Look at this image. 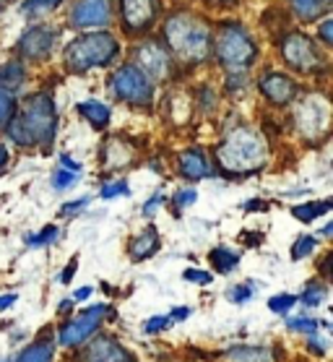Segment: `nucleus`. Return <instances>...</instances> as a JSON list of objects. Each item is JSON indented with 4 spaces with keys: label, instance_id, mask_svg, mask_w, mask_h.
I'll return each instance as SVG.
<instances>
[{
    "label": "nucleus",
    "instance_id": "47",
    "mask_svg": "<svg viewBox=\"0 0 333 362\" xmlns=\"http://www.w3.org/2000/svg\"><path fill=\"white\" fill-rule=\"evenodd\" d=\"M245 209H247V211H266V209H269V204H266V201H247V204H245Z\"/></svg>",
    "mask_w": 333,
    "mask_h": 362
},
{
    "label": "nucleus",
    "instance_id": "26",
    "mask_svg": "<svg viewBox=\"0 0 333 362\" xmlns=\"http://www.w3.org/2000/svg\"><path fill=\"white\" fill-rule=\"evenodd\" d=\"M331 6H333V0H292L294 13H297L300 18H305V21L315 18L317 13L328 11Z\"/></svg>",
    "mask_w": 333,
    "mask_h": 362
},
{
    "label": "nucleus",
    "instance_id": "43",
    "mask_svg": "<svg viewBox=\"0 0 333 362\" xmlns=\"http://www.w3.org/2000/svg\"><path fill=\"white\" fill-rule=\"evenodd\" d=\"M86 204H89V198H78V201L63 204V206H60V214H63V216H71V214H76V211H81V209H86Z\"/></svg>",
    "mask_w": 333,
    "mask_h": 362
},
{
    "label": "nucleus",
    "instance_id": "30",
    "mask_svg": "<svg viewBox=\"0 0 333 362\" xmlns=\"http://www.w3.org/2000/svg\"><path fill=\"white\" fill-rule=\"evenodd\" d=\"M16 362H52V344L49 341H37V344L26 346L24 352L18 354Z\"/></svg>",
    "mask_w": 333,
    "mask_h": 362
},
{
    "label": "nucleus",
    "instance_id": "7",
    "mask_svg": "<svg viewBox=\"0 0 333 362\" xmlns=\"http://www.w3.org/2000/svg\"><path fill=\"white\" fill-rule=\"evenodd\" d=\"M110 86H112L115 97L128 105H136V107H151V102H154V83L136 66H122L120 71H115Z\"/></svg>",
    "mask_w": 333,
    "mask_h": 362
},
{
    "label": "nucleus",
    "instance_id": "22",
    "mask_svg": "<svg viewBox=\"0 0 333 362\" xmlns=\"http://www.w3.org/2000/svg\"><path fill=\"white\" fill-rule=\"evenodd\" d=\"M300 305L302 308H308V310H315L320 305L328 300V281L320 279V276H312V279L300 289Z\"/></svg>",
    "mask_w": 333,
    "mask_h": 362
},
{
    "label": "nucleus",
    "instance_id": "52",
    "mask_svg": "<svg viewBox=\"0 0 333 362\" xmlns=\"http://www.w3.org/2000/svg\"><path fill=\"white\" fill-rule=\"evenodd\" d=\"M6 165H8V151L0 146V170H3Z\"/></svg>",
    "mask_w": 333,
    "mask_h": 362
},
{
    "label": "nucleus",
    "instance_id": "15",
    "mask_svg": "<svg viewBox=\"0 0 333 362\" xmlns=\"http://www.w3.org/2000/svg\"><path fill=\"white\" fill-rule=\"evenodd\" d=\"M281 357L276 344H235L221 354L224 362H281Z\"/></svg>",
    "mask_w": 333,
    "mask_h": 362
},
{
    "label": "nucleus",
    "instance_id": "29",
    "mask_svg": "<svg viewBox=\"0 0 333 362\" xmlns=\"http://www.w3.org/2000/svg\"><path fill=\"white\" fill-rule=\"evenodd\" d=\"M13 117H16V94L0 86V128H8Z\"/></svg>",
    "mask_w": 333,
    "mask_h": 362
},
{
    "label": "nucleus",
    "instance_id": "17",
    "mask_svg": "<svg viewBox=\"0 0 333 362\" xmlns=\"http://www.w3.org/2000/svg\"><path fill=\"white\" fill-rule=\"evenodd\" d=\"M102 159H105V167L107 170H122V167L133 165V159H136V151L130 146L125 139H110L102 146Z\"/></svg>",
    "mask_w": 333,
    "mask_h": 362
},
{
    "label": "nucleus",
    "instance_id": "8",
    "mask_svg": "<svg viewBox=\"0 0 333 362\" xmlns=\"http://www.w3.org/2000/svg\"><path fill=\"white\" fill-rule=\"evenodd\" d=\"M279 49H281V58H284L286 66L297 71V74H317L325 66L320 49L312 45L310 37H305L300 32L286 34L281 45H279Z\"/></svg>",
    "mask_w": 333,
    "mask_h": 362
},
{
    "label": "nucleus",
    "instance_id": "18",
    "mask_svg": "<svg viewBox=\"0 0 333 362\" xmlns=\"http://www.w3.org/2000/svg\"><path fill=\"white\" fill-rule=\"evenodd\" d=\"M180 175L187 177V180H204V177H211V165L209 159L204 157V151L198 148H185L177 159Z\"/></svg>",
    "mask_w": 333,
    "mask_h": 362
},
{
    "label": "nucleus",
    "instance_id": "37",
    "mask_svg": "<svg viewBox=\"0 0 333 362\" xmlns=\"http://www.w3.org/2000/svg\"><path fill=\"white\" fill-rule=\"evenodd\" d=\"M172 315H154V318H148L146 323H144V334H159V331L170 329L172 326Z\"/></svg>",
    "mask_w": 333,
    "mask_h": 362
},
{
    "label": "nucleus",
    "instance_id": "14",
    "mask_svg": "<svg viewBox=\"0 0 333 362\" xmlns=\"http://www.w3.org/2000/svg\"><path fill=\"white\" fill-rule=\"evenodd\" d=\"M136 60H139L141 71L148 78H167L170 74V55L159 42H144L136 49Z\"/></svg>",
    "mask_w": 333,
    "mask_h": 362
},
{
    "label": "nucleus",
    "instance_id": "23",
    "mask_svg": "<svg viewBox=\"0 0 333 362\" xmlns=\"http://www.w3.org/2000/svg\"><path fill=\"white\" fill-rule=\"evenodd\" d=\"M209 261H211L214 272L216 274H232L237 266H240L243 255L237 253V250H232V247H227V245H219L209 253Z\"/></svg>",
    "mask_w": 333,
    "mask_h": 362
},
{
    "label": "nucleus",
    "instance_id": "39",
    "mask_svg": "<svg viewBox=\"0 0 333 362\" xmlns=\"http://www.w3.org/2000/svg\"><path fill=\"white\" fill-rule=\"evenodd\" d=\"M99 196H102V198L130 196V188L125 185V182H107V185H102V190H99Z\"/></svg>",
    "mask_w": 333,
    "mask_h": 362
},
{
    "label": "nucleus",
    "instance_id": "33",
    "mask_svg": "<svg viewBox=\"0 0 333 362\" xmlns=\"http://www.w3.org/2000/svg\"><path fill=\"white\" fill-rule=\"evenodd\" d=\"M328 349H331V339L325 337L323 331L320 334H315V337H308L305 339V352L308 354H312V357H325L328 354Z\"/></svg>",
    "mask_w": 333,
    "mask_h": 362
},
{
    "label": "nucleus",
    "instance_id": "46",
    "mask_svg": "<svg viewBox=\"0 0 333 362\" xmlns=\"http://www.w3.org/2000/svg\"><path fill=\"white\" fill-rule=\"evenodd\" d=\"M190 313H193L190 308H175L170 315H172V321H185V318H190Z\"/></svg>",
    "mask_w": 333,
    "mask_h": 362
},
{
    "label": "nucleus",
    "instance_id": "25",
    "mask_svg": "<svg viewBox=\"0 0 333 362\" xmlns=\"http://www.w3.org/2000/svg\"><path fill=\"white\" fill-rule=\"evenodd\" d=\"M317 247H320V238H317V235H300V238L292 243V247H289V258H292L294 264L308 261L310 255L317 253Z\"/></svg>",
    "mask_w": 333,
    "mask_h": 362
},
{
    "label": "nucleus",
    "instance_id": "9",
    "mask_svg": "<svg viewBox=\"0 0 333 362\" xmlns=\"http://www.w3.org/2000/svg\"><path fill=\"white\" fill-rule=\"evenodd\" d=\"M107 315H115L110 305H94V308H86L81 315H76L74 321H68L63 329L57 331V344L63 346H76L89 341V337L102 326Z\"/></svg>",
    "mask_w": 333,
    "mask_h": 362
},
{
    "label": "nucleus",
    "instance_id": "32",
    "mask_svg": "<svg viewBox=\"0 0 333 362\" xmlns=\"http://www.w3.org/2000/svg\"><path fill=\"white\" fill-rule=\"evenodd\" d=\"M63 0H26L24 6H21V13L29 18L34 16H42V13H49V11H55Z\"/></svg>",
    "mask_w": 333,
    "mask_h": 362
},
{
    "label": "nucleus",
    "instance_id": "28",
    "mask_svg": "<svg viewBox=\"0 0 333 362\" xmlns=\"http://www.w3.org/2000/svg\"><path fill=\"white\" fill-rule=\"evenodd\" d=\"M297 305H300V297L297 295H292V292H279V295H274L269 300V310L274 315H284L286 318Z\"/></svg>",
    "mask_w": 333,
    "mask_h": 362
},
{
    "label": "nucleus",
    "instance_id": "11",
    "mask_svg": "<svg viewBox=\"0 0 333 362\" xmlns=\"http://www.w3.org/2000/svg\"><path fill=\"white\" fill-rule=\"evenodd\" d=\"M110 21H112L110 0H78L71 11L74 29H94V26H107Z\"/></svg>",
    "mask_w": 333,
    "mask_h": 362
},
{
    "label": "nucleus",
    "instance_id": "31",
    "mask_svg": "<svg viewBox=\"0 0 333 362\" xmlns=\"http://www.w3.org/2000/svg\"><path fill=\"white\" fill-rule=\"evenodd\" d=\"M21 81H24V66L21 63L11 60V63H6V66L0 68V86L13 91Z\"/></svg>",
    "mask_w": 333,
    "mask_h": 362
},
{
    "label": "nucleus",
    "instance_id": "4",
    "mask_svg": "<svg viewBox=\"0 0 333 362\" xmlns=\"http://www.w3.org/2000/svg\"><path fill=\"white\" fill-rule=\"evenodd\" d=\"M294 131L308 144L325 141L333 131V99L323 91H308L302 94L292 112Z\"/></svg>",
    "mask_w": 333,
    "mask_h": 362
},
{
    "label": "nucleus",
    "instance_id": "50",
    "mask_svg": "<svg viewBox=\"0 0 333 362\" xmlns=\"http://www.w3.org/2000/svg\"><path fill=\"white\" fill-rule=\"evenodd\" d=\"M13 303H16V295H0V310L11 308Z\"/></svg>",
    "mask_w": 333,
    "mask_h": 362
},
{
    "label": "nucleus",
    "instance_id": "10",
    "mask_svg": "<svg viewBox=\"0 0 333 362\" xmlns=\"http://www.w3.org/2000/svg\"><path fill=\"white\" fill-rule=\"evenodd\" d=\"M258 91L260 97L266 99V102H271L274 107H286V105H292L294 99L302 94L300 83L294 81L292 76L281 74V71H269V74L260 76Z\"/></svg>",
    "mask_w": 333,
    "mask_h": 362
},
{
    "label": "nucleus",
    "instance_id": "3",
    "mask_svg": "<svg viewBox=\"0 0 333 362\" xmlns=\"http://www.w3.org/2000/svg\"><path fill=\"white\" fill-rule=\"evenodd\" d=\"M120 55V45L110 32H91L76 37L65 47V68L71 74H86L91 68H107Z\"/></svg>",
    "mask_w": 333,
    "mask_h": 362
},
{
    "label": "nucleus",
    "instance_id": "51",
    "mask_svg": "<svg viewBox=\"0 0 333 362\" xmlns=\"http://www.w3.org/2000/svg\"><path fill=\"white\" fill-rule=\"evenodd\" d=\"M91 295V287H83V289H76V295H74V300L76 303H81V300H86V297Z\"/></svg>",
    "mask_w": 333,
    "mask_h": 362
},
{
    "label": "nucleus",
    "instance_id": "5",
    "mask_svg": "<svg viewBox=\"0 0 333 362\" xmlns=\"http://www.w3.org/2000/svg\"><path fill=\"white\" fill-rule=\"evenodd\" d=\"M214 52L229 74H237V71H245L247 66L255 63L258 58V47L243 26L237 24H224L219 29V37L214 42Z\"/></svg>",
    "mask_w": 333,
    "mask_h": 362
},
{
    "label": "nucleus",
    "instance_id": "44",
    "mask_svg": "<svg viewBox=\"0 0 333 362\" xmlns=\"http://www.w3.org/2000/svg\"><path fill=\"white\" fill-rule=\"evenodd\" d=\"M76 269H78V261H76V258H71V264H68V266H65V269H63V272H60V276H57V281H60V284H68V281L74 279Z\"/></svg>",
    "mask_w": 333,
    "mask_h": 362
},
{
    "label": "nucleus",
    "instance_id": "42",
    "mask_svg": "<svg viewBox=\"0 0 333 362\" xmlns=\"http://www.w3.org/2000/svg\"><path fill=\"white\" fill-rule=\"evenodd\" d=\"M195 198H198V193H195L193 188L180 190L177 196H175V209H177V211H182L185 206H193V204H195Z\"/></svg>",
    "mask_w": 333,
    "mask_h": 362
},
{
    "label": "nucleus",
    "instance_id": "21",
    "mask_svg": "<svg viewBox=\"0 0 333 362\" xmlns=\"http://www.w3.org/2000/svg\"><path fill=\"white\" fill-rule=\"evenodd\" d=\"M284 326H286V331L300 334V337H305V339L315 337V334H320L323 329L333 331V326H328L323 318H315V315H286Z\"/></svg>",
    "mask_w": 333,
    "mask_h": 362
},
{
    "label": "nucleus",
    "instance_id": "20",
    "mask_svg": "<svg viewBox=\"0 0 333 362\" xmlns=\"http://www.w3.org/2000/svg\"><path fill=\"white\" fill-rule=\"evenodd\" d=\"M159 232L154 230V227H146V230L141 232V235H136V238L130 240V247L128 253L133 261H146V258H151V255L159 250Z\"/></svg>",
    "mask_w": 333,
    "mask_h": 362
},
{
    "label": "nucleus",
    "instance_id": "12",
    "mask_svg": "<svg viewBox=\"0 0 333 362\" xmlns=\"http://www.w3.org/2000/svg\"><path fill=\"white\" fill-rule=\"evenodd\" d=\"M159 3L156 0H120V16L128 32H146L156 21Z\"/></svg>",
    "mask_w": 333,
    "mask_h": 362
},
{
    "label": "nucleus",
    "instance_id": "27",
    "mask_svg": "<svg viewBox=\"0 0 333 362\" xmlns=\"http://www.w3.org/2000/svg\"><path fill=\"white\" fill-rule=\"evenodd\" d=\"M8 139L13 141L16 146H21V148L37 146V141H34V136L29 133V128L24 125L21 115H16L13 120H11V125H8Z\"/></svg>",
    "mask_w": 333,
    "mask_h": 362
},
{
    "label": "nucleus",
    "instance_id": "49",
    "mask_svg": "<svg viewBox=\"0 0 333 362\" xmlns=\"http://www.w3.org/2000/svg\"><path fill=\"white\" fill-rule=\"evenodd\" d=\"M317 238H320V240H328V238H333V222L323 224V227H320V232H317Z\"/></svg>",
    "mask_w": 333,
    "mask_h": 362
},
{
    "label": "nucleus",
    "instance_id": "16",
    "mask_svg": "<svg viewBox=\"0 0 333 362\" xmlns=\"http://www.w3.org/2000/svg\"><path fill=\"white\" fill-rule=\"evenodd\" d=\"M86 362H133V357L115 339L99 337L86 346Z\"/></svg>",
    "mask_w": 333,
    "mask_h": 362
},
{
    "label": "nucleus",
    "instance_id": "2",
    "mask_svg": "<svg viewBox=\"0 0 333 362\" xmlns=\"http://www.w3.org/2000/svg\"><path fill=\"white\" fill-rule=\"evenodd\" d=\"M164 40L172 55L187 66L204 63L211 55V32L206 26L204 18L193 16V13H172L164 24Z\"/></svg>",
    "mask_w": 333,
    "mask_h": 362
},
{
    "label": "nucleus",
    "instance_id": "45",
    "mask_svg": "<svg viewBox=\"0 0 333 362\" xmlns=\"http://www.w3.org/2000/svg\"><path fill=\"white\" fill-rule=\"evenodd\" d=\"M162 201H164V196H162V193H156V196L154 198H151V201H148V204H144V214H154V209H156V206H159V204H162Z\"/></svg>",
    "mask_w": 333,
    "mask_h": 362
},
{
    "label": "nucleus",
    "instance_id": "19",
    "mask_svg": "<svg viewBox=\"0 0 333 362\" xmlns=\"http://www.w3.org/2000/svg\"><path fill=\"white\" fill-rule=\"evenodd\" d=\"M328 211H333V196L331 198H312V201H305V204L292 206V216L302 224L317 222V219L325 216Z\"/></svg>",
    "mask_w": 333,
    "mask_h": 362
},
{
    "label": "nucleus",
    "instance_id": "24",
    "mask_svg": "<svg viewBox=\"0 0 333 362\" xmlns=\"http://www.w3.org/2000/svg\"><path fill=\"white\" fill-rule=\"evenodd\" d=\"M78 112H81V115L86 117L97 131H102V128L110 125V107L102 105V102H94V99L81 102V105H78Z\"/></svg>",
    "mask_w": 333,
    "mask_h": 362
},
{
    "label": "nucleus",
    "instance_id": "1",
    "mask_svg": "<svg viewBox=\"0 0 333 362\" xmlns=\"http://www.w3.org/2000/svg\"><path fill=\"white\" fill-rule=\"evenodd\" d=\"M216 165L227 175H255L266 170L271 159L269 144L263 133L250 128V125H237L221 139L216 146Z\"/></svg>",
    "mask_w": 333,
    "mask_h": 362
},
{
    "label": "nucleus",
    "instance_id": "13",
    "mask_svg": "<svg viewBox=\"0 0 333 362\" xmlns=\"http://www.w3.org/2000/svg\"><path fill=\"white\" fill-rule=\"evenodd\" d=\"M52 45H55V32L52 29H47V26H32V29H26L21 34L16 47L26 60H45L49 55Z\"/></svg>",
    "mask_w": 333,
    "mask_h": 362
},
{
    "label": "nucleus",
    "instance_id": "34",
    "mask_svg": "<svg viewBox=\"0 0 333 362\" xmlns=\"http://www.w3.org/2000/svg\"><path fill=\"white\" fill-rule=\"evenodd\" d=\"M255 289H258V287H255L252 281H240V284H235V287L227 289V297L235 305H245V303H250V300H252Z\"/></svg>",
    "mask_w": 333,
    "mask_h": 362
},
{
    "label": "nucleus",
    "instance_id": "36",
    "mask_svg": "<svg viewBox=\"0 0 333 362\" xmlns=\"http://www.w3.org/2000/svg\"><path fill=\"white\" fill-rule=\"evenodd\" d=\"M76 180H78V175H76L74 170H65V167H60V170L52 175V188H55V190H68L71 185H76Z\"/></svg>",
    "mask_w": 333,
    "mask_h": 362
},
{
    "label": "nucleus",
    "instance_id": "48",
    "mask_svg": "<svg viewBox=\"0 0 333 362\" xmlns=\"http://www.w3.org/2000/svg\"><path fill=\"white\" fill-rule=\"evenodd\" d=\"M60 167H65V170H74V173H78V162H74V159L68 157V154H63V157H60Z\"/></svg>",
    "mask_w": 333,
    "mask_h": 362
},
{
    "label": "nucleus",
    "instance_id": "6",
    "mask_svg": "<svg viewBox=\"0 0 333 362\" xmlns=\"http://www.w3.org/2000/svg\"><path fill=\"white\" fill-rule=\"evenodd\" d=\"M21 120L40 146H52V141L57 136V110L49 94L37 91L32 97H26L21 105Z\"/></svg>",
    "mask_w": 333,
    "mask_h": 362
},
{
    "label": "nucleus",
    "instance_id": "38",
    "mask_svg": "<svg viewBox=\"0 0 333 362\" xmlns=\"http://www.w3.org/2000/svg\"><path fill=\"white\" fill-rule=\"evenodd\" d=\"M182 279L190 281V284H201V287H206V284H211L214 281V274L201 272V269H185V272H182Z\"/></svg>",
    "mask_w": 333,
    "mask_h": 362
},
{
    "label": "nucleus",
    "instance_id": "40",
    "mask_svg": "<svg viewBox=\"0 0 333 362\" xmlns=\"http://www.w3.org/2000/svg\"><path fill=\"white\" fill-rule=\"evenodd\" d=\"M317 276L325 279L328 284H333V250L331 253H325L323 261H317Z\"/></svg>",
    "mask_w": 333,
    "mask_h": 362
},
{
    "label": "nucleus",
    "instance_id": "35",
    "mask_svg": "<svg viewBox=\"0 0 333 362\" xmlns=\"http://www.w3.org/2000/svg\"><path fill=\"white\" fill-rule=\"evenodd\" d=\"M57 235H60V230H57L55 224H47L42 232H37V235H29V245L32 247H40V245H49V243H55L57 240Z\"/></svg>",
    "mask_w": 333,
    "mask_h": 362
},
{
    "label": "nucleus",
    "instance_id": "41",
    "mask_svg": "<svg viewBox=\"0 0 333 362\" xmlns=\"http://www.w3.org/2000/svg\"><path fill=\"white\" fill-rule=\"evenodd\" d=\"M317 40L325 42L328 47H333V18H325L317 24Z\"/></svg>",
    "mask_w": 333,
    "mask_h": 362
}]
</instances>
